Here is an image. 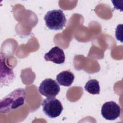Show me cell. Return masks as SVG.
Segmentation results:
<instances>
[{"label":"cell","instance_id":"6da1fadb","mask_svg":"<svg viewBox=\"0 0 123 123\" xmlns=\"http://www.w3.org/2000/svg\"><path fill=\"white\" fill-rule=\"evenodd\" d=\"M26 92L25 89L20 88L13 90L0 100L1 112L6 113L17 109L24 104Z\"/></svg>","mask_w":123,"mask_h":123},{"label":"cell","instance_id":"7a4b0ae2","mask_svg":"<svg viewBox=\"0 0 123 123\" xmlns=\"http://www.w3.org/2000/svg\"><path fill=\"white\" fill-rule=\"evenodd\" d=\"M44 19L46 26L50 30H62L66 23L65 15L63 11L60 9L48 11Z\"/></svg>","mask_w":123,"mask_h":123},{"label":"cell","instance_id":"3957f363","mask_svg":"<svg viewBox=\"0 0 123 123\" xmlns=\"http://www.w3.org/2000/svg\"><path fill=\"white\" fill-rule=\"evenodd\" d=\"M41 105L44 114L51 118L59 116L63 109L61 101L55 97H49L44 99Z\"/></svg>","mask_w":123,"mask_h":123},{"label":"cell","instance_id":"277c9868","mask_svg":"<svg viewBox=\"0 0 123 123\" xmlns=\"http://www.w3.org/2000/svg\"><path fill=\"white\" fill-rule=\"evenodd\" d=\"M38 90L39 93L47 97H55L60 91L58 83L51 78H46L41 83Z\"/></svg>","mask_w":123,"mask_h":123},{"label":"cell","instance_id":"5b68a950","mask_svg":"<svg viewBox=\"0 0 123 123\" xmlns=\"http://www.w3.org/2000/svg\"><path fill=\"white\" fill-rule=\"evenodd\" d=\"M121 108L113 101L105 102L102 107L101 113L106 120L113 121L117 119L121 115Z\"/></svg>","mask_w":123,"mask_h":123},{"label":"cell","instance_id":"8992f818","mask_svg":"<svg viewBox=\"0 0 123 123\" xmlns=\"http://www.w3.org/2000/svg\"><path fill=\"white\" fill-rule=\"evenodd\" d=\"M44 59L47 61H50L56 64H62L64 63L65 56L63 49L56 46L52 48L45 54Z\"/></svg>","mask_w":123,"mask_h":123},{"label":"cell","instance_id":"52a82bcc","mask_svg":"<svg viewBox=\"0 0 123 123\" xmlns=\"http://www.w3.org/2000/svg\"><path fill=\"white\" fill-rule=\"evenodd\" d=\"M74 75L69 70L63 71L59 73L56 76L57 82L61 86H69L74 82Z\"/></svg>","mask_w":123,"mask_h":123},{"label":"cell","instance_id":"ba28073f","mask_svg":"<svg viewBox=\"0 0 123 123\" xmlns=\"http://www.w3.org/2000/svg\"><path fill=\"white\" fill-rule=\"evenodd\" d=\"M84 88L87 92L92 95L99 94L100 92L99 82L96 79H91L88 81Z\"/></svg>","mask_w":123,"mask_h":123}]
</instances>
